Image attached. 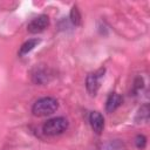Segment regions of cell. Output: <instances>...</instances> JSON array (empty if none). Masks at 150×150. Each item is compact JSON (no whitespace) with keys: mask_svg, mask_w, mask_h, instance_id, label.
I'll list each match as a JSON object with an SVG mask.
<instances>
[{"mask_svg":"<svg viewBox=\"0 0 150 150\" xmlns=\"http://www.w3.org/2000/svg\"><path fill=\"white\" fill-rule=\"evenodd\" d=\"M59 108V102L56 98L47 96L39 98L32 107V112L35 116H47L56 111Z\"/></svg>","mask_w":150,"mask_h":150,"instance_id":"cell-1","label":"cell"},{"mask_svg":"<svg viewBox=\"0 0 150 150\" xmlns=\"http://www.w3.org/2000/svg\"><path fill=\"white\" fill-rule=\"evenodd\" d=\"M68 128V121L64 117H54L48 120L43 127H42V131L43 134L48 135V136H56L60 135L62 132H64Z\"/></svg>","mask_w":150,"mask_h":150,"instance_id":"cell-2","label":"cell"},{"mask_svg":"<svg viewBox=\"0 0 150 150\" xmlns=\"http://www.w3.org/2000/svg\"><path fill=\"white\" fill-rule=\"evenodd\" d=\"M104 71H105L104 68H100L98 70H96L94 73H90L87 76L86 87H87V90L90 95H96V93L100 88V84H101V80L104 75Z\"/></svg>","mask_w":150,"mask_h":150,"instance_id":"cell-3","label":"cell"},{"mask_svg":"<svg viewBox=\"0 0 150 150\" xmlns=\"http://www.w3.org/2000/svg\"><path fill=\"white\" fill-rule=\"evenodd\" d=\"M49 25V18L46 14H41L36 18H34L27 26L28 30L30 33H40L42 30H45V28H47Z\"/></svg>","mask_w":150,"mask_h":150,"instance_id":"cell-4","label":"cell"},{"mask_svg":"<svg viewBox=\"0 0 150 150\" xmlns=\"http://www.w3.org/2000/svg\"><path fill=\"white\" fill-rule=\"evenodd\" d=\"M89 123L95 134L100 135L104 128V118L98 111H93L89 115Z\"/></svg>","mask_w":150,"mask_h":150,"instance_id":"cell-5","label":"cell"},{"mask_svg":"<svg viewBox=\"0 0 150 150\" xmlns=\"http://www.w3.org/2000/svg\"><path fill=\"white\" fill-rule=\"evenodd\" d=\"M122 104V96L116 94V93H112L108 96L107 98V102H105V110L107 112H112L115 111L120 105Z\"/></svg>","mask_w":150,"mask_h":150,"instance_id":"cell-6","label":"cell"},{"mask_svg":"<svg viewBox=\"0 0 150 150\" xmlns=\"http://www.w3.org/2000/svg\"><path fill=\"white\" fill-rule=\"evenodd\" d=\"M39 42H40L39 39H30V40L26 41V42L20 47L19 55H20V56H23V55L28 54L30 50L34 49V47H36V45H39Z\"/></svg>","mask_w":150,"mask_h":150,"instance_id":"cell-7","label":"cell"},{"mask_svg":"<svg viewBox=\"0 0 150 150\" xmlns=\"http://www.w3.org/2000/svg\"><path fill=\"white\" fill-rule=\"evenodd\" d=\"M32 76H33V81L38 84H42V83L48 81V73L46 69H41V68L38 69L36 68Z\"/></svg>","mask_w":150,"mask_h":150,"instance_id":"cell-8","label":"cell"},{"mask_svg":"<svg viewBox=\"0 0 150 150\" xmlns=\"http://www.w3.org/2000/svg\"><path fill=\"white\" fill-rule=\"evenodd\" d=\"M136 121L139 123V122H148L149 121V105L148 104H143L138 112H137V116H136Z\"/></svg>","mask_w":150,"mask_h":150,"instance_id":"cell-9","label":"cell"},{"mask_svg":"<svg viewBox=\"0 0 150 150\" xmlns=\"http://www.w3.org/2000/svg\"><path fill=\"white\" fill-rule=\"evenodd\" d=\"M70 21L75 26H79L81 23V14L76 6H73V8L70 11Z\"/></svg>","mask_w":150,"mask_h":150,"instance_id":"cell-10","label":"cell"},{"mask_svg":"<svg viewBox=\"0 0 150 150\" xmlns=\"http://www.w3.org/2000/svg\"><path fill=\"white\" fill-rule=\"evenodd\" d=\"M135 145L138 149H144L146 145V137L144 135H137L135 138Z\"/></svg>","mask_w":150,"mask_h":150,"instance_id":"cell-11","label":"cell"}]
</instances>
